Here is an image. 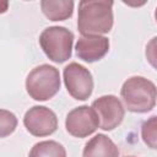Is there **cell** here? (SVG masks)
<instances>
[{
    "mask_svg": "<svg viewBox=\"0 0 157 157\" xmlns=\"http://www.w3.org/2000/svg\"><path fill=\"white\" fill-rule=\"evenodd\" d=\"M113 22V1L82 0L78 2L77 29L82 36L105 34L110 32Z\"/></svg>",
    "mask_w": 157,
    "mask_h": 157,
    "instance_id": "6da1fadb",
    "label": "cell"
},
{
    "mask_svg": "<svg viewBox=\"0 0 157 157\" xmlns=\"http://www.w3.org/2000/svg\"><path fill=\"white\" fill-rule=\"evenodd\" d=\"M120 97L129 112L147 113L156 105V85L144 76H131L124 81Z\"/></svg>",
    "mask_w": 157,
    "mask_h": 157,
    "instance_id": "7a4b0ae2",
    "label": "cell"
},
{
    "mask_svg": "<svg viewBox=\"0 0 157 157\" xmlns=\"http://www.w3.org/2000/svg\"><path fill=\"white\" fill-rule=\"evenodd\" d=\"M60 72L49 64H42L29 71L26 78V91L34 101H48L60 90Z\"/></svg>",
    "mask_w": 157,
    "mask_h": 157,
    "instance_id": "3957f363",
    "label": "cell"
},
{
    "mask_svg": "<svg viewBox=\"0 0 157 157\" xmlns=\"http://www.w3.org/2000/svg\"><path fill=\"white\" fill-rule=\"evenodd\" d=\"M74 33L63 26H50L39 36V45L48 59L61 64L72 55Z\"/></svg>",
    "mask_w": 157,
    "mask_h": 157,
    "instance_id": "277c9868",
    "label": "cell"
},
{
    "mask_svg": "<svg viewBox=\"0 0 157 157\" xmlns=\"http://www.w3.org/2000/svg\"><path fill=\"white\" fill-rule=\"evenodd\" d=\"M64 83L69 94L77 101H86L93 91V77L91 71L78 63H70L63 71Z\"/></svg>",
    "mask_w": 157,
    "mask_h": 157,
    "instance_id": "5b68a950",
    "label": "cell"
},
{
    "mask_svg": "<svg viewBox=\"0 0 157 157\" xmlns=\"http://www.w3.org/2000/svg\"><path fill=\"white\" fill-rule=\"evenodd\" d=\"M91 108L98 119V128L104 131H112L118 128L125 117V108L120 99L114 94L101 96L92 102Z\"/></svg>",
    "mask_w": 157,
    "mask_h": 157,
    "instance_id": "8992f818",
    "label": "cell"
},
{
    "mask_svg": "<svg viewBox=\"0 0 157 157\" xmlns=\"http://www.w3.org/2000/svg\"><path fill=\"white\" fill-rule=\"evenodd\" d=\"M23 125L33 136H49L58 129V117L48 107L33 105L26 112L23 117Z\"/></svg>",
    "mask_w": 157,
    "mask_h": 157,
    "instance_id": "52a82bcc",
    "label": "cell"
},
{
    "mask_svg": "<svg viewBox=\"0 0 157 157\" xmlns=\"http://www.w3.org/2000/svg\"><path fill=\"white\" fill-rule=\"evenodd\" d=\"M66 131L74 137L83 139L92 135L98 128L94 110L88 105H80L70 110L65 119Z\"/></svg>",
    "mask_w": 157,
    "mask_h": 157,
    "instance_id": "ba28073f",
    "label": "cell"
},
{
    "mask_svg": "<svg viewBox=\"0 0 157 157\" xmlns=\"http://www.w3.org/2000/svg\"><path fill=\"white\" fill-rule=\"evenodd\" d=\"M76 55L86 63H94L105 56L109 50V39L104 36H82L75 45Z\"/></svg>",
    "mask_w": 157,
    "mask_h": 157,
    "instance_id": "9c48e42d",
    "label": "cell"
},
{
    "mask_svg": "<svg viewBox=\"0 0 157 157\" xmlns=\"http://www.w3.org/2000/svg\"><path fill=\"white\" fill-rule=\"evenodd\" d=\"M82 157H119V148L110 137L97 134L85 145Z\"/></svg>",
    "mask_w": 157,
    "mask_h": 157,
    "instance_id": "30bf717a",
    "label": "cell"
},
{
    "mask_svg": "<svg viewBox=\"0 0 157 157\" xmlns=\"http://www.w3.org/2000/svg\"><path fill=\"white\" fill-rule=\"evenodd\" d=\"M40 9L50 21H65L72 16L74 1L71 0H42Z\"/></svg>",
    "mask_w": 157,
    "mask_h": 157,
    "instance_id": "8fae6325",
    "label": "cell"
},
{
    "mask_svg": "<svg viewBox=\"0 0 157 157\" xmlns=\"http://www.w3.org/2000/svg\"><path fill=\"white\" fill-rule=\"evenodd\" d=\"M28 157H66V150L58 141L44 140L33 145Z\"/></svg>",
    "mask_w": 157,
    "mask_h": 157,
    "instance_id": "7c38bea8",
    "label": "cell"
},
{
    "mask_svg": "<svg viewBox=\"0 0 157 157\" xmlns=\"http://www.w3.org/2000/svg\"><path fill=\"white\" fill-rule=\"evenodd\" d=\"M16 115L6 109H0V139L10 136L17 128Z\"/></svg>",
    "mask_w": 157,
    "mask_h": 157,
    "instance_id": "4fadbf2b",
    "label": "cell"
},
{
    "mask_svg": "<svg viewBox=\"0 0 157 157\" xmlns=\"http://www.w3.org/2000/svg\"><path fill=\"white\" fill-rule=\"evenodd\" d=\"M141 136L144 142L148 147L156 148V115H152L148 120L142 124Z\"/></svg>",
    "mask_w": 157,
    "mask_h": 157,
    "instance_id": "5bb4252c",
    "label": "cell"
},
{
    "mask_svg": "<svg viewBox=\"0 0 157 157\" xmlns=\"http://www.w3.org/2000/svg\"><path fill=\"white\" fill-rule=\"evenodd\" d=\"M9 9V2L7 1H0V13L6 12Z\"/></svg>",
    "mask_w": 157,
    "mask_h": 157,
    "instance_id": "9a60e30c",
    "label": "cell"
},
{
    "mask_svg": "<svg viewBox=\"0 0 157 157\" xmlns=\"http://www.w3.org/2000/svg\"><path fill=\"white\" fill-rule=\"evenodd\" d=\"M124 157H136V156H124Z\"/></svg>",
    "mask_w": 157,
    "mask_h": 157,
    "instance_id": "2e32d148",
    "label": "cell"
}]
</instances>
